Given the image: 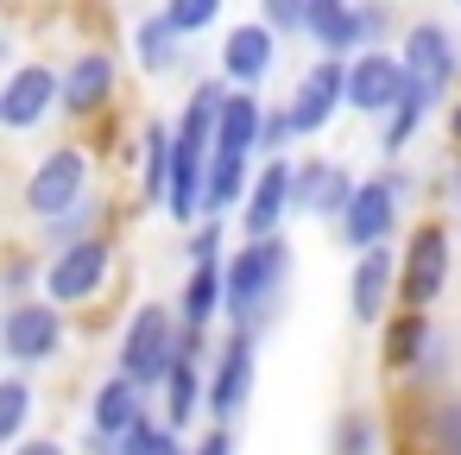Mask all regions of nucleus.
<instances>
[{"label": "nucleus", "mask_w": 461, "mask_h": 455, "mask_svg": "<svg viewBox=\"0 0 461 455\" xmlns=\"http://www.w3.org/2000/svg\"><path fill=\"white\" fill-rule=\"evenodd\" d=\"M95 177H102V152L83 140V133H64L51 146H39L20 171V190H14V222L26 234H39L45 222L70 215L77 203L95 196Z\"/></svg>", "instance_id": "f257e3e1"}, {"label": "nucleus", "mask_w": 461, "mask_h": 455, "mask_svg": "<svg viewBox=\"0 0 461 455\" xmlns=\"http://www.w3.org/2000/svg\"><path fill=\"white\" fill-rule=\"evenodd\" d=\"M285 291H291V241L285 234H240L228 247V323L266 335L285 316Z\"/></svg>", "instance_id": "f03ea898"}, {"label": "nucleus", "mask_w": 461, "mask_h": 455, "mask_svg": "<svg viewBox=\"0 0 461 455\" xmlns=\"http://www.w3.org/2000/svg\"><path fill=\"white\" fill-rule=\"evenodd\" d=\"M177 354H184V310H177V297H140V304L121 316L114 367L133 373L146 392H158L165 373L177 367Z\"/></svg>", "instance_id": "7ed1b4c3"}, {"label": "nucleus", "mask_w": 461, "mask_h": 455, "mask_svg": "<svg viewBox=\"0 0 461 455\" xmlns=\"http://www.w3.org/2000/svg\"><path fill=\"white\" fill-rule=\"evenodd\" d=\"M77 348V310L51 304L45 291L39 297H14L0 310V354L7 367H26V373H51L64 367Z\"/></svg>", "instance_id": "20e7f679"}, {"label": "nucleus", "mask_w": 461, "mask_h": 455, "mask_svg": "<svg viewBox=\"0 0 461 455\" xmlns=\"http://www.w3.org/2000/svg\"><path fill=\"white\" fill-rule=\"evenodd\" d=\"M121 278V234H83L70 247H51L45 253V297L64 304V310H95Z\"/></svg>", "instance_id": "39448f33"}, {"label": "nucleus", "mask_w": 461, "mask_h": 455, "mask_svg": "<svg viewBox=\"0 0 461 455\" xmlns=\"http://www.w3.org/2000/svg\"><path fill=\"white\" fill-rule=\"evenodd\" d=\"M455 278V215H417L398 247V304L436 310Z\"/></svg>", "instance_id": "423d86ee"}, {"label": "nucleus", "mask_w": 461, "mask_h": 455, "mask_svg": "<svg viewBox=\"0 0 461 455\" xmlns=\"http://www.w3.org/2000/svg\"><path fill=\"white\" fill-rule=\"evenodd\" d=\"M51 121H64V64L14 58V70L0 77V127H7V140H39Z\"/></svg>", "instance_id": "0eeeda50"}, {"label": "nucleus", "mask_w": 461, "mask_h": 455, "mask_svg": "<svg viewBox=\"0 0 461 455\" xmlns=\"http://www.w3.org/2000/svg\"><path fill=\"white\" fill-rule=\"evenodd\" d=\"M121 83H127V64H121L114 45H102V39L77 45V51L64 58V121H70V127L108 121L114 102H121Z\"/></svg>", "instance_id": "6e6552de"}, {"label": "nucleus", "mask_w": 461, "mask_h": 455, "mask_svg": "<svg viewBox=\"0 0 461 455\" xmlns=\"http://www.w3.org/2000/svg\"><path fill=\"white\" fill-rule=\"evenodd\" d=\"M259 329H234L221 323L215 335V354H209V417H228L240 423L253 411V392H259Z\"/></svg>", "instance_id": "1a4fd4ad"}, {"label": "nucleus", "mask_w": 461, "mask_h": 455, "mask_svg": "<svg viewBox=\"0 0 461 455\" xmlns=\"http://www.w3.org/2000/svg\"><path fill=\"white\" fill-rule=\"evenodd\" d=\"M285 108H291V121H297L303 146L322 140V133L348 114V58H322V51H310V64L291 77Z\"/></svg>", "instance_id": "9d476101"}, {"label": "nucleus", "mask_w": 461, "mask_h": 455, "mask_svg": "<svg viewBox=\"0 0 461 455\" xmlns=\"http://www.w3.org/2000/svg\"><path fill=\"white\" fill-rule=\"evenodd\" d=\"M190 45H196V39H184L165 7L133 14V26H127V64H133V77H146V83H171V77H190V83H196V51H190Z\"/></svg>", "instance_id": "9b49d317"}, {"label": "nucleus", "mask_w": 461, "mask_h": 455, "mask_svg": "<svg viewBox=\"0 0 461 455\" xmlns=\"http://www.w3.org/2000/svg\"><path fill=\"white\" fill-rule=\"evenodd\" d=\"M285 32L278 26H266L259 14L253 20H234V26H221V45H215V70L234 83V89H266L272 83V70L285 64Z\"/></svg>", "instance_id": "f8f14e48"}, {"label": "nucleus", "mask_w": 461, "mask_h": 455, "mask_svg": "<svg viewBox=\"0 0 461 455\" xmlns=\"http://www.w3.org/2000/svg\"><path fill=\"white\" fill-rule=\"evenodd\" d=\"M404 89H411V70H404V51L398 45H366V51L348 58V114L385 121Z\"/></svg>", "instance_id": "ddd939ff"}, {"label": "nucleus", "mask_w": 461, "mask_h": 455, "mask_svg": "<svg viewBox=\"0 0 461 455\" xmlns=\"http://www.w3.org/2000/svg\"><path fill=\"white\" fill-rule=\"evenodd\" d=\"M398 51H404V70H411L417 83H429V89L442 96V108H448L455 89H461V39H455V26L436 20V14H423V20L404 26Z\"/></svg>", "instance_id": "4468645a"}, {"label": "nucleus", "mask_w": 461, "mask_h": 455, "mask_svg": "<svg viewBox=\"0 0 461 455\" xmlns=\"http://www.w3.org/2000/svg\"><path fill=\"white\" fill-rule=\"evenodd\" d=\"M291 215H297V152L291 159H259L253 190L234 215V234H285Z\"/></svg>", "instance_id": "2eb2a0df"}, {"label": "nucleus", "mask_w": 461, "mask_h": 455, "mask_svg": "<svg viewBox=\"0 0 461 455\" xmlns=\"http://www.w3.org/2000/svg\"><path fill=\"white\" fill-rule=\"evenodd\" d=\"M392 310H398V241H379L360 247L348 266V323L379 329Z\"/></svg>", "instance_id": "dca6fc26"}, {"label": "nucleus", "mask_w": 461, "mask_h": 455, "mask_svg": "<svg viewBox=\"0 0 461 455\" xmlns=\"http://www.w3.org/2000/svg\"><path fill=\"white\" fill-rule=\"evenodd\" d=\"M171 146H177V121L152 114L133 133V215H165L171 209Z\"/></svg>", "instance_id": "f3484780"}, {"label": "nucleus", "mask_w": 461, "mask_h": 455, "mask_svg": "<svg viewBox=\"0 0 461 455\" xmlns=\"http://www.w3.org/2000/svg\"><path fill=\"white\" fill-rule=\"evenodd\" d=\"M354 190H360L354 165H341V159H329V152H297V215H303V222H329V228H335V222L348 215Z\"/></svg>", "instance_id": "a211bd4d"}, {"label": "nucleus", "mask_w": 461, "mask_h": 455, "mask_svg": "<svg viewBox=\"0 0 461 455\" xmlns=\"http://www.w3.org/2000/svg\"><path fill=\"white\" fill-rule=\"evenodd\" d=\"M398 222H404V203H398V190L373 171V177H360V190H354L348 215L335 222V234H341V247H348V253H360V247L398 241Z\"/></svg>", "instance_id": "6ab92c4d"}, {"label": "nucleus", "mask_w": 461, "mask_h": 455, "mask_svg": "<svg viewBox=\"0 0 461 455\" xmlns=\"http://www.w3.org/2000/svg\"><path fill=\"white\" fill-rule=\"evenodd\" d=\"M411 405V455H461V392L442 386V392H404Z\"/></svg>", "instance_id": "aec40b11"}, {"label": "nucleus", "mask_w": 461, "mask_h": 455, "mask_svg": "<svg viewBox=\"0 0 461 455\" xmlns=\"http://www.w3.org/2000/svg\"><path fill=\"white\" fill-rule=\"evenodd\" d=\"M158 411V392H146L133 373H121V367H108L95 386H89V405H83V417L95 423V430H108V436H127L140 417H152Z\"/></svg>", "instance_id": "412c9836"}, {"label": "nucleus", "mask_w": 461, "mask_h": 455, "mask_svg": "<svg viewBox=\"0 0 461 455\" xmlns=\"http://www.w3.org/2000/svg\"><path fill=\"white\" fill-rule=\"evenodd\" d=\"M373 335H379V373H385L392 386H404V379L417 373L429 335H436V310H411V304H398Z\"/></svg>", "instance_id": "4be33fe9"}, {"label": "nucleus", "mask_w": 461, "mask_h": 455, "mask_svg": "<svg viewBox=\"0 0 461 455\" xmlns=\"http://www.w3.org/2000/svg\"><path fill=\"white\" fill-rule=\"evenodd\" d=\"M158 417L177 423L184 436H196V423L209 417V360L203 354H177V367L158 386Z\"/></svg>", "instance_id": "5701e85b"}, {"label": "nucleus", "mask_w": 461, "mask_h": 455, "mask_svg": "<svg viewBox=\"0 0 461 455\" xmlns=\"http://www.w3.org/2000/svg\"><path fill=\"white\" fill-rule=\"evenodd\" d=\"M184 329H221L228 323V259H190L177 285Z\"/></svg>", "instance_id": "b1692460"}, {"label": "nucleus", "mask_w": 461, "mask_h": 455, "mask_svg": "<svg viewBox=\"0 0 461 455\" xmlns=\"http://www.w3.org/2000/svg\"><path fill=\"white\" fill-rule=\"evenodd\" d=\"M436 114H442V96H436L429 83L411 77V89L398 96V108L379 121V159H404V152L423 140V127H429Z\"/></svg>", "instance_id": "393cba45"}, {"label": "nucleus", "mask_w": 461, "mask_h": 455, "mask_svg": "<svg viewBox=\"0 0 461 455\" xmlns=\"http://www.w3.org/2000/svg\"><path fill=\"white\" fill-rule=\"evenodd\" d=\"M303 45L322 51V58H354V51H366L354 0H310V7H303Z\"/></svg>", "instance_id": "a878e982"}, {"label": "nucleus", "mask_w": 461, "mask_h": 455, "mask_svg": "<svg viewBox=\"0 0 461 455\" xmlns=\"http://www.w3.org/2000/svg\"><path fill=\"white\" fill-rule=\"evenodd\" d=\"M266 96L259 89H228L221 102V121H215V152H240V159H259V133H266Z\"/></svg>", "instance_id": "bb28decb"}, {"label": "nucleus", "mask_w": 461, "mask_h": 455, "mask_svg": "<svg viewBox=\"0 0 461 455\" xmlns=\"http://www.w3.org/2000/svg\"><path fill=\"white\" fill-rule=\"evenodd\" d=\"M253 165L259 159H240V152H215L209 159V177H203V215H240L247 190H253Z\"/></svg>", "instance_id": "cd10ccee"}, {"label": "nucleus", "mask_w": 461, "mask_h": 455, "mask_svg": "<svg viewBox=\"0 0 461 455\" xmlns=\"http://www.w3.org/2000/svg\"><path fill=\"white\" fill-rule=\"evenodd\" d=\"M32 417H39V373L7 367L0 373V449H14L20 436H32Z\"/></svg>", "instance_id": "c85d7f7f"}, {"label": "nucleus", "mask_w": 461, "mask_h": 455, "mask_svg": "<svg viewBox=\"0 0 461 455\" xmlns=\"http://www.w3.org/2000/svg\"><path fill=\"white\" fill-rule=\"evenodd\" d=\"M329 455H385V417L373 405H341L329 417Z\"/></svg>", "instance_id": "c756f323"}, {"label": "nucleus", "mask_w": 461, "mask_h": 455, "mask_svg": "<svg viewBox=\"0 0 461 455\" xmlns=\"http://www.w3.org/2000/svg\"><path fill=\"white\" fill-rule=\"evenodd\" d=\"M114 228V203H108V190H95L89 203H77L70 215H58V222H45L32 241L51 253V247H70V241H83V234H108Z\"/></svg>", "instance_id": "7c9ffc66"}, {"label": "nucleus", "mask_w": 461, "mask_h": 455, "mask_svg": "<svg viewBox=\"0 0 461 455\" xmlns=\"http://www.w3.org/2000/svg\"><path fill=\"white\" fill-rule=\"evenodd\" d=\"M455 367H461V335L436 323V335H429V348H423L417 373H411L398 392H442V386H455Z\"/></svg>", "instance_id": "2f4dec72"}, {"label": "nucleus", "mask_w": 461, "mask_h": 455, "mask_svg": "<svg viewBox=\"0 0 461 455\" xmlns=\"http://www.w3.org/2000/svg\"><path fill=\"white\" fill-rule=\"evenodd\" d=\"M45 291V247L39 241H20L14 253H7V266H0V297H39Z\"/></svg>", "instance_id": "473e14b6"}, {"label": "nucleus", "mask_w": 461, "mask_h": 455, "mask_svg": "<svg viewBox=\"0 0 461 455\" xmlns=\"http://www.w3.org/2000/svg\"><path fill=\"white\" fill-rule=\"evenodd\" d=\"M121 455H190V436L152 411V417H140V423L121 436Z\"/></svg>", "instance_id": "72a5a7b5"}, {"label": "nucleus", "mask_w": 461, "mask_h": 455, "mask_svg": "<svg viewBox=\"0 0 461 455\" xmlns=\"http://www.w3.org/2000/svg\"><path fill=\"white\" fill-rule=\"evenodd\" d=\"M354 14H360L366 45H398L404 39V0H354Z\"/></svg>", "instance_id": "f704fd0d"}, {"label": "nucleus", "mask_w": 461, "mask_h": 455, "mask_svg": "<svg viewBox=\"0 0 461 455\" xmlns=\"http://www.w3.org/2000/svg\"><path fill=\"white\" fill-rule=\"evenodd\" d=\"M158 7L171 14V26L184 39H203V32H215L228 20V0H158Z\"/></svg>", "instance_id": "c9c22d12"}, {"label": "nucleus", "mask_w": 461, "mask_h": 455, "mask_svg": "<svg viewBox=\"0 0 461 455\" xmlns=\"http://www.w3.org/2000/svg\"><path fill=\"white\" fill-rule=\"evenodd\" d=\"M303 7H310V0H253V14H259L266 26H278L291 45L303 39Z\"/></svg>", "instance_id": "e433bc0d"}, {"label": "nucleus", "mask_w": 461, "mask_h": 455, "mask_svg": "<svg viewBox=\"0 0 461 455\" xmlns=\"http://www.w3.org/2000/svg\"><path fill=\"white\" fill-rule=\"evenodd\" d=\"M240 449V430L228 423V417H209L196 436H190V455H234Z\"/></svg>", "instance_id": "4c0bfd02"}, {"label": "nucleus", "mask_w": 461, "mask_h": 455, "mask_svg": "<svg viewBox=\"0 0 461 455\" xmlns=\"http://www.w3.org/2000/svg\"><path fill=\"white\" fill-rule=\"evenodd\" d=\"M7 455H77V436H51V430H32V436H20Z\"/></svg>", "instance_id": "58836bf2"}, {"label": "nucleus", "mask_w": 461, "mask_h": 455, "mask_svg": "<svg viewBox=\"0 0 461 455\" xmlns=\"http://www.w3.org/2000/svg\"><path fill=\"white\" fill-rule=\"evenodd\" d=\"M436 190H442V203H448V215H455V228H461V152H448V165H442Z\"/></svg>", "instance_id": "ea45409f"}, {"label": "nucleus", "mask_w": 461, "mask_h": 455, "mask_svg": "<svg viewBox=\"0 0 461 455\" xmlns=\"http://www.w3.org/2000/svg\"><path fill=\"white\" fill-rule=\"evenodd\" d=\"M442 133H448V152H461V89H455V102L442 108Z\"/></svg>", "instance_id": "a19ab883"}, {"label": "nucleus", "mask_w": 461, "mask_h": 455, "mask_svg": "<svg viewBox=\"0 0 461 455\" xmlns=\"http://www.w3.org/2000/svg\"><path fill=\"white\" fill-rule=\"evenodd\" d=\"M455 7H461V0H455Z\"/></svg>", "instance_id": "79ce46f5"}]
</instances>
